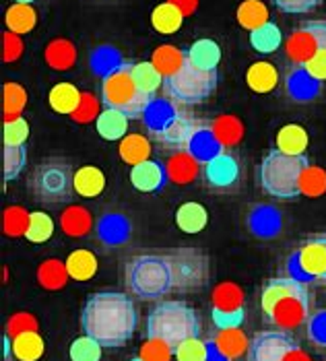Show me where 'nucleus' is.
Returning a JSON list of instances; mask_svg holds the SVG:
<instances>
[{"label":"nucleus","mask_w":326,"mask_h":361,"mask_svg":"<svg viewBox=\"0 0 326 361\" xmlns=\"http://www.w3.org/2000/svg\"><path fill=\"white\" fill-rule=\"evenodd\" d=\"M211 320L219 331L242 329L246 320V295L242 287L223 281L211 293Z\"/></svg>","instance_id":"9b49d317"},{"label":"nucleus","mask_w":326,"mask_h":361,"mask_svg":"<svg viewBox=\"0 0 326 361\" xmlns=\"http://www.w3.org/2000/svg\"><path fill=\"white\" fill-rule=\"evenodd\" d=\"M143 361H171L174 357V347L167 345L165 341L159 338H147L140 345V355Z\"/></svg>","instance_id":"de8ad7c7"},{"label":"nucleus","mask_w":326,"mask_h":361,"mask_svg":"<svg viewBox=\"0 0 326 361\" xmlns=\"http://www.w3.org/2000/svg\"><path fill=\"white\" fill-rule=\"evenodd\" d=\"M29 139V122L19 116L4 120V145L6 147H25Z\"/></svg>","instance_id":"a18cd8bd"},{"label":"nucleus","mask_w":326,"mask_h":361,"mask_svg":"<svg viewBox=\"0 0 326 361\" xmlns=\"http://www.w3.org/2000/svg\"><path fill=\"white\" fill-rule=\"evenodd\" d=\"M68 279H71V275L66 271V262L56 260V258L44 260L40 264V269H37V281H40V285L44 289H50V291L62 289Z\"/></svg>","instance_id":"e433bc0d"},{"label":"nucleus","mask_w":326,"mask_h":361,"mask_svg":"<svg viewBox=\"0 0 326 361\" xmlns=\"http://www.w3.org/2000/svg\"><path fill=\"white\" fill-rule=\"evenodd\" d=\"M281 44H283V33L272 21L250 31V46L258 54H272L281 48Z\"/></svg>","instance_id":"7c9ffc66"},{"label":"nucleus","mask_w":326,"mask_h":361,"mask_svg":"<svg viewBox=\"0 0 326 361\" xmlns=\"http://www.w3.org/2000/svg\"><path fill=\"white\" fill-rule=\"evenodd\" d=\"M171 264L174 289L194 291L200 289L209 279V258L192 248H178L167 254Z\"/></svg>","instance_id":"f8f14e48"},{"label":"nucleus","mask_w":326,"mask_h":361,"mask_svg":"<svg viewBox=\"0 0 326 361\" xmlns=\"http://www.w3.org/2000/svg\"><path fill=\"white\" fill-rule=\"evenodd\" d=\"M203 176H205V182L211 188L229 190L240 182V176H242L240 159L231 151L221 149L203 164Z\"/></svg>","instance_id":"4468645a"},{"label":"nucleus","mask_w":326,"mask_h":361,"mask_svg":"<svg viewBox=\"0 0 326 361\" xmlns=\"http://www.w3.org/2000/svg\"><path fill=\"white\" fill-rule=\"evenodd\" d=\"M196 135H198V126L184 114H176V111L163 118L159 126L153 128V137L162 145L176 151H188Z\"/></svg>","instance_id":"2eb2a0df"},{"label":"nucleus","mask_w":326,"mask_h":361,"mask_svg":"<svg viewBox=\"0 0 326 361\" xmlns=\"http://www.w3.org/2000/svg\"><path fill=\"white\" fill-rule=\"evenodd\" d=\"M200 334V320L192 306L180 300H163L147 316V338H159L174 349Z\"/></svg>","instance_id":"20e7f679"},{"label":"nucleus","mask_w":326,"mask_h":361,"mask_svg":"<svg viewBox=\"0 0 326 361\" xmlns=\"http://www.w3.org/2000/svg\"><path fill=\"white\" fill-rule=\"evenodd\" d=\"M188 62L196 68L203 71H217L219 62H221V48L215 39H196L191 48L186 50Z\"/></svg>","instance_id":"a878e982"},{"label":"nucleus","mask_w":326,"mask_h":361,"mask_svg":"<svg viewBox=\"0 0 326 361\" xmlns=\"http://www.w3.org/2000/svg\"><path fill=\"white\" fill-rule=\"evenodd\" d=\"M106 190V176L99 167L83 166L75 171V192L81 198H97Z\"/></svg>","instance_id":"b1692460"},{"label":"nucleus","mask_w":326,"mask_h":361,"mask_svg":"<svg viewBox=\"0 0 326 361\" xmlns=\"http://www.w3.org/2000/svg\"><path fill=\"white\" fill-rule=\"evenodd\" d=\"M246 83L254 93H271L279 85V71L272 62L258 60L250 64V68L246 71Z\"/></svg>","instance_id":"4be33fe9"},{"label":"nucleus","mask_w":326,"mask_h":361,"mask_svg":"<svg viewBox=\"0 0 326 361\" xmlns=\"http://www.w3.org/2000/svg\"><path fill=\"white\" fill-rule=\"evenodd\" d=\"M209 135H211V140L217 147L229 149V147H236L240 140L244 139V124H242V120L238 116L223 114V116H217L209 124Z\"/></svg>","instance_id":"6ab92c4d"},{"label":"nucleus","mask_w":326,"mask_h":361,"mask_svg":"<svg viewBox=\"0 0 326 361\" xmlns=\"http://www.w3.org/2000/svg\"><path fill=\"white\" fill-rule=\"evenodd\" d=\"M54 219L44 213V211H33L29 215V225L28 231L23 238H28V242L31 244H46L52 235H54Z\"/></svg>","instance_id":"58836bf2"},{"label":"nucleus","mask_w":326,"mask_h":361,"mask_svg":"<svg viewBox=\"0 0 326 361\" xmlns=\"http://www.w3.org/2000/svg\"><path fill=\"white\" fill-rule=\"evenodd\" d=\"M83 93L73 83H58L48 93L50 108L60 116H73L77 108L81 106Z\"/></svg>","instance_id":"aec40b11"},{"label":"nucleus","mask_w":326,"mask_h":361,"mask_svg":"<svg viewBox=\"0 0 326 361\" xmlns=\"http://www.w3.org/2000/svg\"><path fill=\"white\" fill-rule=\"evenodd\" d=\"M2 176H4V184L15 182L21 171L28 166V149L25 147H6L4 145V153H2Z\"/></svg>","instance_id":"ea45409f"},{"label":"nucleus","mask_w":326,"mask_h":361,"mask_svg":"<svg viewBox=\"0 0 326 361\" xmlns=\"http://www.w3.org/2000/svg\"><path fill=\"white\" fill-rule=\"evenodd\" d=\"M29 331H37V320L28 312H19L8 320V334L11 336L29 333Z\"/></svg>","instance_id":"864d4df0"},{"label":"nucleus","mask_w":326,"mask_h":361,"mask_svg":"<svg viewBox=\"0 0 326 361\" xmlns=\"http://www.w3.org/2000/svg\"><path fill=\"white\" fill-rule=\"evenodd\" d=\"M29 188L35 200L44 204H64L71 202L75 192V173L71 161L64 157L42 159L29 178Z\"/></svg>","instance_id":"0eeeda50"},{"label":"nucleus","mask_w":326,"mask_h":361,"mask_svg":"<svg viewBox=\"0 0 326 361\" xmlns=\"http://www.w3.org/2000/svg\"><path fill=\"white\" fill-rule=\"evenodd\" d=\"M44 351H46V343L37 334V331L13 336V355L19 361H37L44 355Z\"/></svg>","instance_id":"f704fd0d"},{"label":"nucleus","mask_w":326,"mask_h":361,"mask_svg":"<svg viewBox=\"0 0 326 361\" xmlns=\"http://www.w3.org/2000/svg\"><path fill=\"white\" fill-rule=\"evenodd\" d=\"M118 153L124 164L136 166L151 159V142L143 135H126L118 145Z\"/></svg>","instance_id":"2f4dec72"},{"label":"nucleus","mask_w":326,"mask_h":361,"mask_svg":"<svg viewBox=\"0 0 326 361\" xmlns=\"http://www.w3.org/2000/svg\"><path fill=\"white\" fill-rule=\"evenodd\" d=\"M182 23H184V13L176 4H171L167 0L157 4L153 8V13H151V25L157 33H163V35L176 33L178 29L182 27Z\"/></svg>","instance_id":"c85d7f7f"},{"label":"nucleus","mask_w":326,"mask_h":361,"mask_svg":"<svg viewBox=\"0 0 326 361\" xmlns=\"http://www.w3.org/2000/svg\"><path fill=\"white\" fill-rule=\"evenodd\" d=\"M102 104L104 108L122 111L128 120H138L149 111L153 99L140 91L133 77L131 62H122L102 79Z\"/></svg>","instance_id":"423d86ee"},{"label":"nucleus","mask_w":326,"mask_h":361,"mask_svg":"<svg viewBox=\"0 0 326 361\" xmlns=\"http://www.w3.org/2000/svg\"><path fill=\"white\" fill-rule=\"evenodd\" d=\"M260 310L265 320L277 331H298L312 318V293L296 277L269 279L260 291Z\"/></svg>","instance_id":"f03ea898"},{"label":"nucleus","mask_w":326,"mask_h":361,"mask_svg":"<svg viewBox=\"0 0 326 361\" xmlns=\"http://www.w3.org/2000/svg\"><path fill=\"white\" fill-rule=\"evenodd\" d=\"M248 347L250 341L242 329H223L211 341L213 355H217L221 361L240 360L244 353H248Z\"/></svg>","instance_id":"f3484780"},{"label":"nucleus","mask_w":326,"mask_h":361,"mask_svg":"<svg viewBox=\"0 0 326 361\" xmlns=\"http://www.w3.org/2000/svg\"><path fill=\"white\" fill-rule=\"evenodd\" d=\"M102 349L104 347L95 338L83 334L71 343L68 357H71V361H99L102 360Z\"/></svg>","instance_id":"37998d69"},{"label":"nucleus","mask_w":326,"mask_h":361,"mask_svg":"<svg viewBox=\"0 0 326 361\" xmlns=\"http://www.w3.org/2000/svg\"><path fill=\"white\" fill-rule=\"evenodd\" d=\"M21 54H23L21 35H17L13 31H4V35H2V60L15 62Z\"/></svg>","instance_id":"603ef678"},{"label":"nucleus","mask_w":326,"mask_h":361,"mask_svg":"<svg viewBox=\"0 0 326 361\" xmlns=\"http://www.w3.org/2000/svg\"><path fill=\"white\" fill-rule=\"evenodd\" d=\"M326 48V21H308L285 39V56L299 71L312 56Z\"/></svg>","instance_id":"ddd939ff"},{"label":"nucleus","mask_w":326,"mask_h":361,"mask_svg":"<svg viewBox=\"0 0 326 361\" xmlns=\"http://www.w3.org/2000/svg\"><path fill=\"white\" fill-rule=\"evenodd\" d=\"M29 215L23 207H8L4 209V215H2V229L6 235L11 238H19V235H25L29 225Z\"/></svg>","instance_id":"c03bdc74"},{"label":"nucleus","mask_w":326,"mask_h":361,"mask_svg":"<svg viewBox=\"0 0 326 361\" xmlns=\"http://www.w3.org/2000/svg\"><path fill=\"white\" fill-rule=\"evenodd\" d=\"M238 23L248 31H254L260 25L269 23V8L260 2V0H244L240 6H238Z\"/></svg>","instance_id":"4c0bfd02"},{"label":"nucleus","mask_w":326,"mask_h":361,"mask_svg":"<svg viewBox=\"0 0 326 361\" xmlns=\"http://www.w3.org/2000/svg\"><path fill=\"white\" fill-rule=\"evenodd\" d=\"M200 169H203V164L192 151H176L165 164L167 180L178 184V186L192 184L198 178Z\"/></svg>","instance_id":"a211bd4d"},{"label":"nucleus","mask_w":326,"mask_h":361,"mask_svg":"<svg viewBox=\"0 0 326 361\" xmlns=\"http://www.w3.org/2000/svg\"><path fill=\"white\" fill-rule=\"evenodd\" d=\"M272 4L287 15H308L320 4V0H272Z\"/></svg>","instance_id":"3c124183"},{"label":"nucleus","mask_w":326,"mask_h":361,"mask_svg":"<svg viewBox=\"0 0 326 361\" xmlns=\"http://www.w3.org/2000/svg\"><path fill=\"white\" fill-rule=\"evenodd\" d=\"M209 223V211L200 204V202H184L178 211H176V225L180 227V231L196 235L200 233Z\"/></svg>","instance_id":"bb28decb"},{"label":"nucleus","mask_w":326,"mask_h":361,"mask_svg":"<svg viewBox=\"0 0 326 361\" xmlns=\"http://www.w3.org/2000/svg\"><path fill=\"white\" fill-rule=\"evenodd\" d=\"M167 2L176 4V6L184 13V17H191L192 13L198 8V0H167Z\"/></svg>","instance_id":"5fc2aeb1"},{"label":"nucleus","mask_w":326,"mask_h":361,"mask_svg":"<svg viewBox=\"0 0 326 361\" xmlns=\"http://www.w3.org/2000/svg\"><path fill=\"white\" fill-rule=\"evenodd\" d=\"M308 167V155H289L272 149L258 166L260 188L277 200H298L301 196V178Z\"/></svg>","instance_id":"7ed1b4c3"},{"label":"nucleus","mask_w":326,"mask_h":361,"mask_svg":"<svg viewBox=\"0 0 326 361\" xmlns=\"http://www.w3.org/2000/svg\"><path fill=\"white\" fill-rule=\"evenodd\" d=\"M4 120L19 118L23 108L28 106V91L17 83H4Z\"/></svg>","instance_id":"79ce46f5"},{"label":"nucleus","mask_w":326,"mask_h":361,"mask_svg":"<svg viewBox=\"0 0 326 361\" xmlns=\"http://www.w3.org/2000/svg\"><path fill=\"white\" fill-rule=\"evenodd\" d=\"M131 361H143V357H133V360Z\"/></svg>","instance_id":"4d7b16f0"},{"label":"nucleus","mask_w":326,"mask_h":361,"mask_svg":"<svg viewBox=\"0 0 326 361\" xmlns=\"http://www.w3.org/2000/svg\"><path fill=\"white\" fill-rule=\"evenodd\" d=\"M303 75H306V79L308 81H312V83H325L326 81V48H322L320 52H316V54L312 56L301 68H299Z\"/></svg>","instance_id":"8fccbe9b"},{"label":"nucleus","mask_w":326,"mask_h":361,"mask_svg":"<svg viewBox=\"0 0 326 361\" xmlns=\"http://www.w3.org/2000/svg\"><path fill=\"white\" fill-rule=\"evenodd\" d=\"M66 262V271L71 279L75 281H89L97 275V256L89 250H75L68 254Z\"/></svg>","instance_id":"473e14b6"},{"label":"nucleus","mask_w":326,"mask_h":361,"mask_svg":"<svg viewBox=\"0 0 326 361\" xmlns=\"http://www.w3.org/2000/svg\"><path fill=\"white\" fill-rule=\"evenodd\" d=\"M133 68V77L140 87V91L145 95H149L151 99H155V93L159 91V87H163L162 73L153 66V62H131Z\"/></svg>","instance_id":"c9c22d12"},{"label":"nucleus","mask_w":326,"mask_h":361,"mask_svg":"<svg viewBox=\"0 0 326 361\" xmlns=\"http://www.w3.org/2000/svg\"><path fill=\"white\" fill-rule=\"evenodd\" d=\"M124 283L138 300L151 302L165 298L174 289L169 258L157 254L133 256L124 264Z\"/></svg>","instance_id":"39448f33"},{"label":"nucleus","mask_w":326,"mask_h":361,"mask_svg":"<svg viewBox=\"0 0 326 361\" xmlns=\"http://www.w3.org/2000/svg\"><path fill=\"white\" fill-rule=\"evenodd\" d=\"M13 2H19V4H33L35 0H13Z\"/></svg>","instance_id":"6e6d98bb"},{"label":"nucleus","mask_w":326,"mask_h":361,"mask_svg":"<svg viewBox=\"0 0 326 361\" xmlns=\"http://www.w3.org/2000/svg\"><path fill=\"white\" fill-rule=\"evenodd\" d=\"M153 66L162 73L163 79L174 77L178 71L184 68V64L188 62V54L184 50H180L178 46L171 44H163L159 48H155V52L151 56Z\"/></svg>","instance_id":"412c9836"},{"label":"nucleus","mask_w":326,"mask_h":361,"mask_svg":"<svg viewBox=\"0 0 326 361\" xmlns=\"http://www.w3.org/2000/svg\"><path fill=\"white\" fill-rule=\"evenodd\" d=\"M174 355H176V361H211L213 349H211V343L194 336V338L182 341L174 349Z\"/></svg>","instance_id":"a19ab883"},{"label":"nucleus","mask_w":326,"mask_h":361,"mask_svg":"<svg viewBox=\"0 0 326 361\" xmlns=\"http://www.w3.org/2000/svg\"><path fill=\"white\" fill-rule=\"evenodd\" d=\"M217 71H203L192 66L191 62H186L184 68L178 71L174 77L163 79L165 95L184 106H198L207 102L217 91Z\"/></svg>","instance_id":"6e6552de"},{"label":"nucleus","mask_w":326,"mask_h":361,"mask_svg":"<svg viewBox=\"0 0 326 361\" xmlns=\"http://www.w3.org/2000/svg\"><path fill=\"white\" fill-rule=\"evenodd\" d=\"M326 192V171L320 167L310 166L301 178V195L320 196Z\"/></svg>","instance_id":"49530a36"},{"label":"nucleus","mask_w":326,"mask_h":361,"mask_svg":"<svg viewBox=\"0 0 326 361\" xmlns=\"http://www.w3.org/2000/svg\"><path fill=\"white\" fill-rule=\"evenodd\" d=\"M4 23L6 29L17 33V35H28L29 31H33L35 23H37V13L31 4H19L13 2L4 15Z\"/></svg>","instance_id":"c756f323"},{"label":"nucleus","mask_w":326,"mask_h":361,"mask_svg":"<svg viewBox=\"0 0 326 361\" xmlns=\"http://www.w3.org/2000/svg\"><path fill=\"white\" fill-rule=\"evenodd\" d=\"M83 333L102 347H122L136 331L135 302L120 291L91 293L81 312Z\"/></svg>","instance_id":"f257e3e1"},{"label":"nucleus","mask_w":326,"mask_h":361,"mask_svg":"<svg viewBox=\"0 0 326 361\" xmlns=\"http://www.w3.org/2000/svg\"><path fill=\"white\" fill-rule=\"evenodd\" d=\"M308 142V133L299 124H287L277 135V149L289 155H306Z\"/></svg>","instance_id":"72a5a7b5"},{"label":"nucleus","mask_w":326,"mask_h":361,"mask_svg":"<svg viewBox=\"0 0 326 361\" xmlns=\"http://www.w3.org/2000/svg\"><path fill=\"white\" fill-rule=\"evenodd\" d=\"M248 361H312L299 343L285 331H260L252 336Z\"/></svg>","instance_id":"1a4fd4ad"},{"label":"nucleus","mask_w":326,"mask_h":361,"mask_svg":"<svg viewBox=\"0 0 326 361\" xmlns=\"http://www.w3.org/2000/svg\"><path fill=\"white\" fill-rule=\"evenodd\" d=\"M128 118L118 110L104 108L95 120V130L104 140H122L128 133Z\"/></svg>","instance_id":"393cba45"},{"label":"nucleus","mask_w":326,"mask_h":361,"mask_svg":"<svg viewBox=\"0 0 326 361\" xmlns=\"http://www.w3.org/2000/svg\"><path fill=\"white\" fill-rule=\"evenodd\" d=\"M287 273L303 283H326V233L310 235L287 258Z\"/></svg>","instance_id":"9d476101"},{"label":"nucleus","mask_w":326,"mask_h":361,"mask_svg":"<svg viewBox=\"0 0 326 361\" xmlns=\"http://www.w3.org/2000/svg\"><path fill=\"white\" fill-rule=\"evenodd\" d=\"M91 227H93V217L89 209H85L81 204H68L60 215V229L71 238L87 235Z\"/></svg>","instance_id":"5701e85b"},{"label":"nucleus","mask_w":326,"mask_h":361,"mask_svg":"<svg viewBox=\"0 0 326 361\" xmlns=\"http://www.w3.org/2000/svg\"><path fill=\"white\" fill-rule=\"evenodd\" d=\"M99 114H102V99H97L91 93H83L81 106L77 108V111L71 118L79 124H89V122L97 120Z\"/></svg>","instance_id":"09e8293b"},{"label":"nucleus","mask_w":326,"mask_h":361,"mask_svg":"<svg viewBox=\"0 0 326 361\" xmlns=\"http://www.w3.org/2000/svg\"><path fill=\"white\" fill-rule=\"evenodd\" d=\"M128 178H131L133 188H136L138 192H145V195L159 192L163 186L169 182L165 166L155 161V159H147L143 164H136V166L131 167Z\"/></svg>","instance_id":"dca6fc26"},{"label":"nucleus","mask_w":326,"mask_h":361,"mask_svg":"<svg viewBox=\"0 0 326 361\" xmlns=\"http://www.w3.org/2000/svg\"><path fill=\"white\" fill-rule=\"evenodd\" d=\"M44 58H46V64L50 68H54V71H68L77 62V48H75L73 42H68L64 37H58V39H52L46 46Z\"/></svg>","instance_id":"cd10ccee"}]
</instances>
